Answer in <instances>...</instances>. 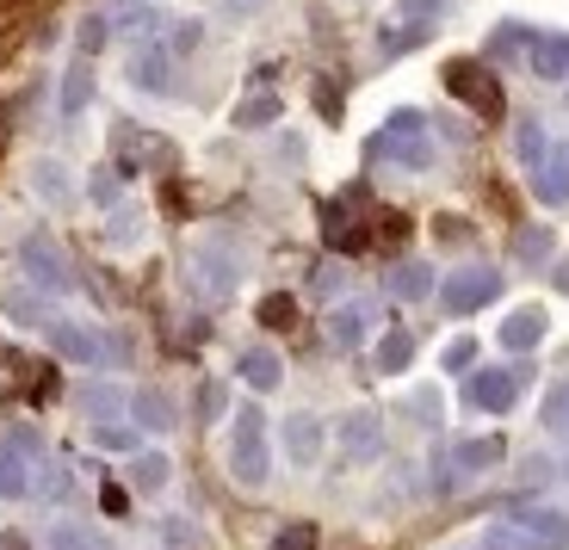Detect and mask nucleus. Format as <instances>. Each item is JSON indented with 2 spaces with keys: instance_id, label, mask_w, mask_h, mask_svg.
<instances>
[{
  "instance_id": "nucleus-1",
  "label": "nucleus",
  "mask_w": 569,
  "mask_h": 550,
  "mask_svg": "<svg viewBox=\"0 0 569 550\" xmlns=\"http://www.w3.org/2000/svg\"><path fill=\"white\" fill-rule=\"evenodd\" d=\"M371 161H390V168H402V173H427L433 168V137H427V118L421 112H390L385 118V130L371 137V149H366Z\"/></svg>"
},
{
  "instance_id": "nucleus-2",
  "label": "nucleus",
  "mask_w": 569,
  "mask_h": 550,
  "mask_svg": "<svg viewBox=\"0 0 569 550\" xmlns=\"http://www.w3.org/2000/svg\"><path fill=\"white\" fill-rule=\"evenodd\" d=\"M229 477L242 489H267L272 464H267V414L260 402H242L236 409V427H229Z\"/></svg>"
},
{
  "instance_id": "nucleus-3",
  "label": "nucleus",
  "mask_w": 569,
  "mask_h": 550,
  "mask_svg": "<svg viewBox=\"0 0 569 550\" xmlns=\"http://www.w3.org/2000/svg\"><path fill=\"white\" fill-rule=\"evenodd\" d=\"M186 272H192V291H199L204 303H229L236 284H242V254H236L229 236H204L199 248H192V260H186Z\"/></svg>"
},
{
  "instance_id": "nucleus-4",
  "label": "nucleus",
  "mask_w": 569,
  "mask_h": 550,
  "mask_svg": "<svg viewBox=\"0 0 569 550\" xmlns=\"http://www.w3.org/2000/svg\"><path fill=\"white\" fill-rule=\"evenodd\" d=\"M43 334H50V353L69 359V366H124L130 359V340H106L87 322H50Z\"/></svg>"
},
{
  "instance_id": "nucleus-5",
  "label": "nucleus",
  "mask_w": 569,
  "mask_h": 550,
  "mask_svg": "<svg viewBox=\"0 0 569 550\" xmlns=\"http://www.w3.org/2000/svg\"><path fill=\"white\" fill-rule=\"evenodd\" d=\"M446 93L458 99V106H470V112L483 118V124H501V118H508V93H501V81L489 69H477V62H446Z\"/></svg>"
},
{
  "instance_id": "nucleus-6",
  "label": "nucleus",
  "mask_w": 569,
  "mask_h": 550,
  "mask_svg": "<svg viewBox=\"0 0 569 550\" xmlns=\"http://www.w3.org/2000/svg\"><path fill=\"white\" fill-rule=\"evenodd\" d=\"M19 267H26V279L38 284V291H50V297L74 291V267H69V254H62L57 241L43 236V229L19 241Z\"/></svg>"
},
{
  "instance_id": "nucleus-7",
  "label": "nucleus",
  "mask_w": 569,
  "mask_h": 550,
  "mask_svg": "<svg viewBox=\"0 0 569 550\" xmlns=\"http://www.w3.org/2000/svg\"><path fill=\"white\" fill-rule=\"evenodd\" d=\"M501 272L496 267H458L452 279L440 284V303H446V316H477L483 303H496L501 297Z\"/></svg>"
},
{
  "instance_id": "nucleus-8",
  "label": "nucleus",
  "mask_w": 569,
  "mask_h": 550,
  "mask_svg": "<svg viewBox=\"0 0 569 550\" xmlns=\"http://www.w3.org/2000/svg\"><path fill=\"white\" fill-rule=\"evenodd\" d=\"M520 390H527V371H470L465 378V402L483 414H508Z\"/></svg>"
},
{
  "instance_id": "nucleus-9",
  "label": "nucleus",
  "mask_w": 569,
  "mask_h": 550,
  "mask_svg": "<svg viewBox=\"0 0 569 550\" xmlns=\"http://www.w3.org/2000/svg\"><path fill=\"white\" fill-rule=\"evenodd\" d=\"M335 439H341L347 464H378V458H385V414H378V409H353Z\"/></svg>"
},
{
  "instance_id": "nucleus-10",
  "label": "nucleus",
  "mask_w": 569,
  "mask_h": 550,
  "mask_svg": "<svg viewBox=\"0 0 569 550\" xmlns=\"http://www.w3.org/2000/svg\"><path fill=\"white\" fill-rule=\"evenodd\" d=\"M173 50L161 38H142L137 50H130V87H142V93H173Z\"/></svg>"
},
{
  "instance_id": "nucleus-11",
  "label": "nucleus",
  "mask_w": 569,
  "mask_h": 550,
  "mask_svg": "<svg viewBox=\"0 0 569 550\" xmlns=\"http://www.w3.org/2000/svg\"><path fill=\"white\" fill-rule=\"evenodd\" d=\"M0 316L7 322H19V328H50L57 316H50V291H38V284H7L0 291Z\"/></svg>"
},
{
  "instance_id": "nucleus-12",
  "label": "nucleus",
  "mask_w": 569,
  "mask_h": 550,
  "mask_svg": "<svg viewBox=\"0 0 569 550\" xmlns=\"http://www.w3.org/2000/svg\"><path fill=\"white\" fill-rule=\"evenodd\" d=\"M513 520L527 526L545 550H569V513L545 508V501H520V508H513Z\"/></svg>"
},
{
  "instance_id": "nucleus-13",
  "label": "nucleus",
  "mask_w": 569,
  "mask_h": 550,
  "mask_svg": "<svg viewBox=\"0 0 569 550\" xmlns=\"http://www.w3.org/2000/svg\"><path fill=\"white\" fill-rule=\"evenodd\" d=\"M284 458L298 470L322 464V421H316V414H291V421H284Z\"/></svg>"
},
{
  "instance_id": "nucleus-14",
  "label": "nucleus",
  "mask_w": 569,
  "mask_h": 550,
  "mask_svg": "<svg viewBox=\"0 0 569 550\" xmlns=\"http://www.w3.org/2000/svg\"><path fill=\"white\" fill-rule=\"evenodd\" d=\"M130 421H137L142 433H173V396L156 390V383H142V390L130 396Z\"/></svg>"
},
{
  "instance_id": "nucleus-15",
  "label": "nucleus",
  "mask_w": 569,
  "mask_h": 550,
  "mask_svg": "<svg viewBox=\"0 0 569 550\" xmlns=\"http://www.w3.org/2000/svg\"><path fill=\"white\" fill-rule=\"evenodd\" d=\"M527 62H532L539 81H569V38L563 31H539L532 50H527Z\"/></svg>"
},
{
  "instance_id": "nucleus-16",
  "label": "nucleus",
  "mask_w": 569,
  "mask_h": 550,
  "mask_svg": "<svg viewBox=\"0 0 569 550\" xmlns=\"http://www.w3.org/2000/svg\"><path fill=\"white\" fill-rule=\"evenodd\" d=\"M236 378H242L248 390L267 396V390H279V383H284V359L272 353V347H248V353L236 359Z\"/></svg>"
},
{
  "instance_id": "nucleus-17",
  "label": "nucleus",
  "mask_w": 569,
  "mask_h": 550,
  "mask_svg": "<svg viewBox=\"0 0 569 550\" xmlns=\"http://www.w3.org/2000/svg\"><path fill=\"white\" fill-rule=\"evenodd\" d=\"M532 192H539L545 204H569V137L557 142V149H545V161H539V180H532Z\"/></svg>"
},
{
  "instance_id": "nucleus-18",
  "label": "nucleus",
  "mask_w": 569,
  "mask_h": 550,
  "mask_svg": "<svg viewBox=\"0 0 569 550\" xmlns=\"http://www.w3.org/2000/svg\"><path fill=\"white\" fill-rule=\"evenodd\" d=\"M322 328H328V347H335V353H353L359 340H366V328H371V310L366 303H341Z\"/></svg>"
},
{
  "instance_id": "nucleus-19",
  "label": "nucleus",
  "mask_w": 569,
  "mask_h": 550,
  "mask_svg": "<svg viewBox=\"0 0 569 550\" xmlns=\"http://www.w3.org/2000/svg\"><path fill=\"white\" fill-rule=\"evenodd\" d=\"M57 106H62V118H81L87 106H93V57H74V62H69Z\"/></svg>"
},
{
  "instance_id": "nucleus-20",
  "label": "nucleus",
  "mask_w": 569,
  "mask_h": 550,
  "mask_svg": "<svg viewBox=\"0 0 569 550\" xmlns=\"http://www.w3.org/2000/svg\"><path fill=\"white\" fill-rule=\"evenodd\" d=\"M539 340H545V310L539 303H527V310H513L508 322H501V347H508V353H532Z\"/></svg>"
},
{
  "instance_id": "nucleus-21",
  "label": "nucleus",
  "mask_w": 569,
  "mask_h": 550,
  "mask_svg": "<svg viewBox=\"0 0 569 550\" xmlns=\"http://www.w3.org/2000/svg\"><path fill=\"white\" fill-rule=\"evenodd\" d=\"M501 452H508L501 439H465V446H452V458H446V464H452L458 477H483V470L501 464Z\"/></svg>"
},
{
  "instance_id": "nucleus-22",
  "label": "nucleus",
  "mask_w": 569,
  "mask_h": 550,
  "mask_svg": "<svg viewBox=\"0 0 569 550\" xmlns=\"http://www.w3.org/2000/svg\"><path fill=\"white\" fill-rule=\"evenodd\" d=\"M31 192H38L43 204H69V198H74V173L62 168V161L43 156V161H31Z\"/></svg>"
},
{
  "instance_id": "nucleus-23",
  "label": "nucleus",
  "mask_w": 569,
  "mask_h": 550,
  "mask_svg": "<svg viewBox=\"0 0 569 550\" xmlns=\"http://www.w3.org/2000/svg\"><path fill=\"white\" fill-rule=\"evenodd\" d=\"M31 494V464L13 439H0V501H26Z\"/></svg>"
},
{
  "instance_id": "nucleus-24",
  "label": "nucleus",
  "mask_w": 569,
  "mask_h": 550,
  "mask_svg": "<svg viewBox=\"0 0 569 550\" xmlns=\"http://www.w3.org/2000/svg\"><path fill=\"white\" fill-rule=\"evenodd\" d=\"M409 366H415V328H390V334L378 340V371H385V378H402Z\"/></svg>"
},
{
  "instance_id": "nucleus-25",
  "label": "nucleus",
  "mask_w": 569,
  "mask_h": 550,
  "mask_svg": "<svg viewBox=\"0 0 569 550\" xmlns=\"http://www.w3.org/2000/svg\"><path fill=\"white\" fill-rule=\"evenodd\" d=\"M168 477H173V464L161 452H130V489L137 494H161Z\"/></svg>"
},
{
  "instance_id": "nucleus-26",
  "label": "nucleus",
  "mask_w": 569,
  "mask_h": 550,
  "mask_svg": "<svg viewBox=\"0 0 569 550\" xmlns=\"http://www.w3.org/2000/svg\"><path fill=\"white\" fill-rule=\"evenodd\" d=\"M440 291V284H433V267H427V260H402L397 272H390V297H433Z\"/></svg>"
},
{
  "instance_id": "nucleus-27",
  "label": "nucleus",
  "mask_w": 569,
  "mask_h": 550,
  "mask_svg": "<svg viewBox=\"0 0 569 550\" xmlns=\"http://www.w3.org/2000/svg\"><path fill=\"white\" fill-rule=\"evenodd\" d=\"M477 544H483V550H545V544H539V538H532L520 520H489Z\"/></svg>"
},
{
  "instance_id": "nucleus-28",
  "label": "nucleus",
  "mask_w": 569,
  "mask_h": 550,
  "mask_svg": "<svg viewBox=\"0 0 569 550\" xmlns=\"http://www.w3.org/2000/svg\"><path fill=\"white\" fill-rule=\"evenodd\" d=\"M551 248H557V236L545 223H527L520 236H513V260H520V267H545V260H551Z\"/></svg>"
},
{
  "instance_id": "nucleus-29",
  "label": "nucleus",
  "mask_w": 569,
  "mask_h": 550,
  "mask_svg": "<svg viewBox=\"0 0 569 550\" xmlns=\"http://www.w3.org/2000/svg\"><path fill=\"white\" fill-rule=\"evenodd\" d=\"M353 198H359V192L328 198V204H322V236H328V241H341V248H353Z\"/></svg>"
},
{
  "instance_id": "nucleus-30",
  "label": "nucleus",
  "mask_w": 569,
  "mask_h": 550,
  "mask_svg": "<svg viewBox=\"0 0 569 550\" xmlns=\"http://www.w3.org/2000/svg\"><path fill=\"white\" fill-rule=\"evenodd\" d=\"M267 124H279V93H267V87H260L254 99H242V106H236V130H267Z\"/></svg>"
},
{
  "instance_id": "nucleus-31",
  "label": "nucleus",
  "mask_w": 569,
  "mask_h": 550,
  "mask_svg": "<svg viewBox=\"0 0 569 550\" xmlns=\"http://www.w3.org/2000/svg\"><path fill=\"white\" fill-rule=\"evenodd\" d=\"M81 409L93 414V421H118V414H124V390H112V383H87Z\"/></svg>"
},
{
  "instance_id": "nucleus-32",
  "label": "nucleus",
  "mask_w": 569,
  "mask_h": 550,
  "mask_svg": "<svg viewBox=\"0 0 569 550\" xmlns=\"http://www.w3.org/2000/svg\"><path fill=\"white\" fill-rule=\"evenodd\" d=\"M161 550H204V532L186 520V513H168V520H161Z\"/></svg>"
},
{
  "instance_id": "nucleus-33",
  "label": "nucleus",
  "mask_w": 569,
  "mask_h": 550,
  "mask_svg": "<svg viewBox=\"0 0 569 550\" xmlns=\"http://www.w3.org/2000/svg\"><path fill=\"white\" fill-rule=\"evenodd\" d=\"M43 550H106V544H100L93 532H87V526L57 520V526H50V538H43Z\"/></svg>"
},
{
  "instance_id": "nucleus-34",
  "label": "nucleus",
  "mask_w": 569,
  "mask_h": 550,
  "mask_svg": "<svg viewBox=\"0 0 569 550\" xmlns=\"http://www.w3.org/2000/svg\"><path fill=\"white\" fill-rule=\"evenodd\" d=\"M93 446H106V452H137V421H93Z\"/></svg>"
},
{
  "instance_id": "nucleus-35",
  "label": "nucleus",
  "mask_w": 569,
  "mask_h": 550,
  "mask_svg": "<svg viewBox=\"0 0 569 550\" xmlns=\"http://www.w3.org/2000/svg\"><path fill=\"white\" fill-rule=\"evenodd\" d=\"M106 38H112V19L106 13H87L81 26H74V50H81V57H100Z\"/></svg>"
},
{
  "instance_id": "nucleus-36",
  "label": "nucleus",
  "mask_w": 569,
  "mask_h": 550,
  "mask_svg": "<svg viewBox=\"0 0 569 550\" xmlns=\"http://www.w3.org/2000/svg\"><path fill=\"white\" fill-rule=\"evenodd\" d=\"M260 328H298V297L291 291L260 297Z\"/></svg>"
},
{
  "instance_id": "nucleus-37",
  "label": "nucleus",
  "mask_w": 569,
  "mask_h": 550,
  "mask_svg": "<svg viewBox=\"0 0 569 550\" xmlns=\"http://www.w3.org/2000/svg\"><path fill=\"white\" fill-rule=\"evenodd\" d=\"M142 241V211H112V223H106V248H137Z\"/></svg>"
},
{
  "instance_id": "nucleus-38",
  "label": "nucleus",
  "mask_w": 569,
  "mask_h": 550,
  "mask_svg": "<svg viewBox=\"0 0 569 550\" xmlns=\"http://www.w3.org/2000/svg\"><path fill=\"white\" fill-rule=\"evenodd\" d=\"M513 156L527 161V168H539V161H545V130L532 124V118H520V130H513Z\"/></svg>"
},
{
  "instance_id": "nucleus-39",
  "label": "nucleus",
  "mask_w": 569,
  "mask_h": 550,
  "mask_svg": "<svg viewBox=\"0 0 569 550\" xmlns=\"http://www.w3.org/2000/svg\"><path fill=\"white\" fill-rule=\"evenodd\" d=\"M161 43H168L173 57H192V50L204 43V26H199V19H180V26H168V38H161Z\"/></svg>"
},
{
  "instance_id": "nucleus-40",
  "label": "nucleus",
  "mask_w": 569,
  "mask_h": 550,
  "mask_svg": "<svg viewBox=\"0 0 569 550\" xmlns=\"http://www.w3.org/2000/svg\"><path fill=\"white\" fill-rule=\"evenodd\" d=\"M310 291H316V297H335V291H347V267H341V260H316V272H310Z\"/></svg>"
},
{
  "instance_id": "nucleus-41",
  "label": "nucleus",
  "mask_w": 569,
  "mask_h": 550,
  "mask_svg": "<svg viewBox=\"0 0 569 550\" xmlns=\"http://www.w3.org/2000/svg\"><path fill=\"white\" fill-rule=\"evenodd\" d=\"M316 544H322V532H316L310 520H291L279 538H272V550H316Z\"/></svg>"
},
{
  "instance_id": "nucleus-42",
  "label": "nucleus",
  "mask_w": 569,
  "mask_h": 550,
  "mask_svg": "<svg viewBox=\"0 0 569 550\" xmlns=\"http://www.w3.org/2000/svg\"><path fill=\"white\" fill-rule=\"evenodd\" d=\"M446 7H452V0H402L397 19H409V26H433V19L446 13Z\"/></svg>"
},
{
  "instance_id": "nucleus-43",
  "label": "nucleus",
  "mask_w": 569,
  "mask_h": 550,
  "mask_svg": "<svg viewBox=\"0 0 569 550\" xmlns=\"http://www.w3.org/2000/svg\"><path fill=\"white\" fill-rule=\"evenodd\" d=\"M223 414V383H204L199 390V421H217Z\"/></svg>"
},
{
  "instance_id": "nucleus-44",
  "label": "nucleus",
  "mask_w": 569,
  "mask_h": 550,
  "mask_svg": "<svg viewBox=\"0 0 569 550\" xmlns=\"http://www.w3.org/2000/svg\"><path fill=\"white\" fill-rule=\"evenodd\" d=\"M470 359H477V347H470V340H452V347H446V371H465Z\"/></svg>"
},
{
  "instance_id": "nucleus-45",
  "label": "nucleus",
  "mask_w": 569,
  "mask_h": 550,
  "mask_svg": "<svg viewBox=\"0 0 569 550\" xmlns=\"http://www.w3.org/2000/svg\"><path fill=\"white\" fill-rule=\"evenodd\" d=\"M87 192H93V204H118V186H112V173H100V180L87 186Z\"/></svg>"
},
{
  "instance_id": "nucleus-46",
  "label": "nucleus",
  "mask_w": 569,
  "mask_h": 550,
  "mask_svg": "<svg viewBox=\"0 0 569 550\" xmlns=\"http://www.w3.org/2000/svg\"><path fill=\"white\" fill-rule=\"evenodd\" d=\"M316 106H322L328 118H341V93H335V87H316Z\"/></svg>"
},
{
  "instance_id": "nucleus-47",
  "label": "nucleus",
  "mask_w": 569,
  "mask_h": 550,
  "mask_svg": "<svg viewBox=\"0 0 569 550\" xmlns=\"http://www.w3.org/2000/svg\"><path fill=\"white\" fill-rule=\"evenodd\" d=\"M378 236H385V241H390V248H397V241H402V236H409V223H402V217H385V229H378Z\"/></svg>"
},
{
  "instance_id": "nucleus-48",
  "label": "nucleus",
  "mask_w": 569,
  "mask_h": 550,
  "mask_svg": "<svg viewBox=\"0 0 569 550\" xmlns=\"http://www.w3.org/2000/svg\"><path fill=\"white\" fill-rule=\"evenodd\" d=\"M551 427H569V396H557V402H551Z\"/></svg>"
},
{
  "instance_id": "nucleus-49",
  "label": "nucleus",
  "mask_w": 569,
  "mask_h": 550,
  "mask_svg": "<svg viewBox=\"0 0 569 550\" xmlns=\"http://www.w3.org/2000/svg\"><path fill=\"white\" fill-rule=\"evenodd\" d=\"M551 284H557V291L569 297V260H557V267H551Z\"/></svg>"
},
{
  "instance_id": "nucleus-50",
  "label": "nucleus",
  "mask_w": 569,
  "mask_h": 550,
  "mask_svg": "<svg viewBox=\"0 0 569 550\" xmlns=\"http://www.w3.org/2000/svg\"><path fill=\"white\" fill-rule=\"evenodd\" d=\"M563 477H569V458H563Z\"/></svg>"
},
{
  "instance_id": "nucleus-51",
  "label": "nucleus",
  "mask_w": 569,
  "mask_h": 550,
  "mask_svg": "<svg viewBox=\"0 0 569 550\" xmlns=\"http://www.w3.org/2000/svg\"><path fill=\"white\" fill-rule=\"evenodd\" d=\"M465 550H470V544H465ZM477 550H483V544H477Z\"/></svg>"
}]
</instances>
